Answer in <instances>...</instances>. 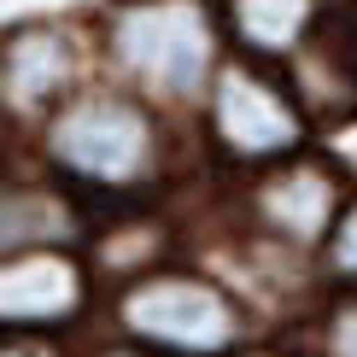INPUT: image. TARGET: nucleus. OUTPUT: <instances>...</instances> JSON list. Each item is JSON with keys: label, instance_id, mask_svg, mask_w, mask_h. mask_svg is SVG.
Returning a JSON list of instances; mask_svg holds the SVG:
<instances>
[{"label": "nucleus", "instance_id": "4", "mask_svg": "<svg viewBox=\"0 0 357 357\" xmlns=\"http://www.w3.org/2000/svg\"><path fill=\"white\" fill-rule=\"evenodd\" d=\"M123 322L165 346H222L234 334V310L199 281H141L123 293Z\"/></svg>", "mask_w": 357, "mask_h": 357}, {"label": "nucleus", "instance_id": "1", "mask_svg": "<svg viewBox=\"0 0 357 357\" xmlns=\"http://www.w3.org/2000/svg\"><path fill=\"white\" fill-rule=\"evenodd\" d=\"M53 153L70 170L100 176V182H123L146 165L153 153V123L129 100H82L53 123Z\"/></svg>", "mask_w": 357, "mask_h": 357}, {"label": "nucleus", "instance_id": "11", "mask_svg": "<svg viewBox=\"0 0 357 357\" xmlns=\"http://www.w3.org/2000/svg\"><path fill=\"white\" fill-rule=\"evenodd\" d=\"M334 357H357V299L334 317Z\"/></svg>", "mask_w": 357, "mask_h": 357}, {"label": "nucleus", "instance_id": "8", "mask_svg": "<svg viewBox=\"0 0 357 357\" xmlns=\"http://www.w3.org/2000/svg\"><path fill=\"white\" fill-rule=\"evenodd\" d=\"M246 47L258 53H287L293 41L317 24V0H229Z\"/></svg>", "mask_w": 357, "mask_h": 357}, {"label": "nucleus", "instance_id": "2", "mask_svg": "<svg viewBox=\"0 0 357 357\" xmlns=\"http://www.w3.org/2000/svg\"><path fill=\"white\" fill-rule=\"evenodd\" d=\"M117 53L165 88H193L211 65V36H205L199 6L153 0V6H129L117 18Z\"/></svg>", "mask_w": 357, "mask_h": 357}, {"label": "nucleus", "instance_id": "6", "mask_svg": "<svg viewBox=\"0 0 357 357\" xmlns=\"http://www.w3.org/2000/svg\"><path fill=\"white\" fill-rule=\"evenodd\" d=\"M70 65H77V47H70L65 29H53V24L18 29L12 47H6V88H12V100H24V106L53 100L59 88H65Z\"/></svg>", "mask_w": 357, "mask_h": 357}, {"label": "nucleus", "instance_id": "5", "mask_svg": "<svg viewBox=\"0 0 357 357\" xmlns=\"http://www.w3.org/2000/svg\"><path fill=\"white\" fill-rule=\"evenodd\" d=\"M82 299V270L59 252H24L0 264V322H53Z\"/></svg>", "mask_w": 357, "mask_h": 357}, {"label": "nucleus", "instance_id": "7", "mask_svg": "<svg viewBox=\"0 0 357 357\" xmlns=\"http://www.w3.org/2000/svg\"><path fill=\"white\" fill-rule=\"evenodd\" d=\"M328 211H334V182L322 170H293L264 188V217L293 241H317L328 229Z\"/></svg>", "mask_w": 357, "mask_h": 357}, {"label": "nucleus", "instance_id": "9", "mask_svg": "<svg viewBox=\"0 0 357 357\" xmlns=\"http://www.w3.org/2000/svg\"><path fill=\"white\" fill-rule=\"evenodd\" d=\"M317 47H322V59H328L340 77H346V88L357 94V0L322 18V29H317Z\"/></svg>", "mask_w": 357, "mask_h": 357}, {"label": "nucleus", "instance_id": "10", "mask_svg": "<svg viewBox=\"0 0 357 357\" xmlns=\"http://www.w3.org/2000/svg\"><path fill=\"white\" fill-rule=\"evenodd\" d=\"M334 264L346 275H357V199L340 211V222H334Z\"/></svg>", "mask_w": 357, "mask_h": 357}, {"label": "nucleus", "instance_id": "3", "mask_svg": "<svg viewBox=\"0 0 357 357\" xmlns=\"http://www.w3.org/2000/svg\"><path fill=\"white\" fill-rule=\"evenodd\" d=\"M211 129L234 158H275L287 146H299L305 117L270 82L252 77L246 65H229L217 77V94H211Z\"/></svg>", "mask_w": 357, "mask_h": 357}]
</instances>
